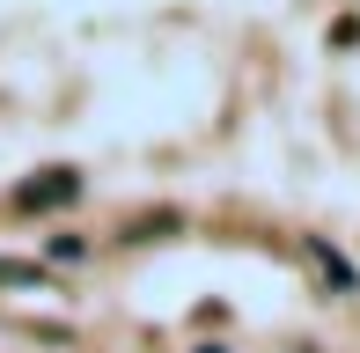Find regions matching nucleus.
Masks as SVG:
<instances>
[{
  "label": "nucleus",
  "mask_w": 360,
  "mask_h": 353,
  "mask_svg": "<svg viewBox=\"0 0 360 353\" xmlns=\"http://www.w3.org/2000/svg\"><path fill=\"white\" fill-rule=\"evenodd\" d=\"M81 250H89V243H81V236H52V243H44V258H52V265H74Z\"/></svg>",
  "instance_id": "4"
},
{
  "label": "nucleus",
  "mask_w": 360,
  "mask_h": 353,
  "mask_svg": "<svg viewBox=\"0 0 360 353\" xmlns=\"http://www.w3.org/2000/svg\"><path fill=\"white\" fill-rule=\"evenodd\" d=\"M191 353H228V346H191Z\"/></svg>",
  "instance_id": "5"
},
{
  "label": "nucleus",
  "mask_w": 360,
  "mask_h": 353,
  "mask_svg": "<svg viewBox=\"0 0 360 353\" xmlns=\"http://www.w3.org/2000/svg\"><path fill=\"white\" fill-rule=\"evenodd\" d=\"M162 229H184V214H169V206H162V214H140L133 229H125V243H155Z\"/></svg>",
  "instance_id": "3"
},
{
  "label": "nucleus",
  "mask_w": 360,
  "mask_h": 353,
  "mask_svg": "<svg viewBox=\"0 0 360 353\" xmlns=\"http://www.w3.org/2000/svg\"><path fill=\"white\" fill-rule=\"evenodd\" d=\"M81 199V169L67 162H44V169H30V184H15V214H59V206H74Z\"/></svg>",
  "instance_id": "1"
},
{
  "label": "nucleus",
  "mask_w": 360,
  "mask_h": 353,
  "mask_svg": "<svg viewBox=\"0 0 360 353\" xmlns=\"http://www.w3.org/2000/svg\"><path fill=\"white\" fill-rule=\"evenodd\" d=\"M302 250H309V258H316V272H323V287H331V295H346V287H353V265H346V258H338V250H331V243H323V236H309V243H302Z\"/></svg>",
  "instance_id": "2"
}]
</instances>
